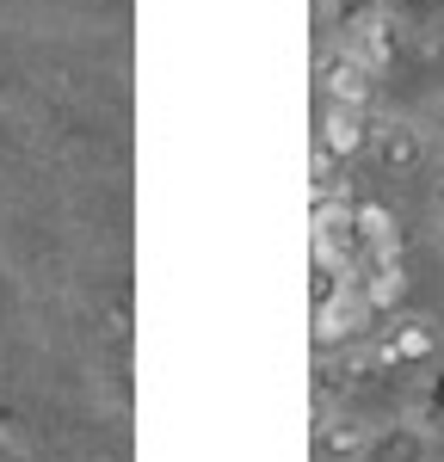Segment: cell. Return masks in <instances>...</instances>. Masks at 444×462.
I'll list each match as a JSON object with an SVG mask.
<instances>
[{
  "label": "cell",
  "mask_w": 444,
  "mask_h": 462,
  "mask_svg": "<svg viewBox=\"0 0 444 462\" xmlns=\"http://www.w3.org/2000/svg\"><path fill=\"white\" fill-rule=\"evenodd\" d=\"M420 154H426V130H420V124H407V117H389V124L376 130V161H383L389 173H407V167H420Z\"/></svg>",
  "instance_id": "cell-1"
},
{
  "label": "cell",
  "mask_w": 444,
  "mask_h": 462,
  "mask_svg": "<svg viewBox=\"0 0 444 462\" xmlns=\"http://www.w3.org/2000/svg\"><path fill=\"white\" fill-rule=\"evenodd\" d=\"M432 352H439V327L420 320V315H402L389 327V339H383V357L389 364H426Z\"/></svg>",
  "instance_id": "cell-2"
},
{
  "label": "cell",
  "mask_w": 444,
  "mask_h": 462,
  "mask_svg": "<svg viewBox=\"0 0 444 462\" xmlns=\"http://www.w3.org/2000/svg\"><path fill=\"white\" fill-rule=\"evenodd\" d=\"M358 43H365V62H370V69H383V62L395 56V25H389L383 13H370L365 25H358Z\"/></svg>",
  "instance_id": "cell-3"
},
{
  "label": "cell",
  "mask_w": 444,
  "mask_h": 462,
  "mask_svg": "<svg viewBox=\"0 0 444 462\" xmlns=\"http://www.w3.org/2000/svg\"><path fill=\"white\" fill-rule=\"evenodd\" d=\"M333 93H339V106H365L370 93V62H333Z\"/></svg>",
  "instance_id": "cell-4"
},
{
  "label": "cell",
  "mask_w": 444,
  "mask_h": 462,
  "mask_svg": "<svg viewBox=\"0 0 444 462\" xmlns=\"http://www.w3.org/2000/svg\"><path fill=\"white\" fill-rule=\"evenodd\" d=\"M328 143L333 148H365V117H358V106H339L328 117Z\"/></svg>",
  "instance_id": "cell-5"
},
{
  "label": "cell",
  "mask_w": 444,
  "mask_h": 462,
  "mask_svg": "<svg viewBox=\"0 0 444 462\" xmlns=\"http://www.w3.org/2000/svg\"><path fill=\"white\" fill-rule=\"evenodd\" d=\"M376 302H395V272H376V290H370Z\"/></svg>",
  "instance_id": "cell-6"
},
{
  "label": "cell",
  "mask_w": 444,
  "mask_h": 462,
  "mask_svg": "<svg viewBox=\"0 0 444 462\" xmlns=\"http://www.w3.org/2000/svg\"><path fill=\"white\" fill-rule=\"evenodd\" d=\"M358 444H365V431L352 426V431H333V450H358Z\"/></svg>",
  "instance_id": "cell-7"
},
{
  "label": "cell",
  "mask_w": 444,
  "mask_h": 462,
  "mask_svg": "<svg viewBox=\"0 0 444 462\" xmlns=\"http://www.w3.org/2000/svg\"><path fill=\"white\" fill-rule=\"evenodd\" d=\"M432 136H439V143H444V93H439V99H432Z\"/></svg>",
  "instance_id": "cell-8"
},
{
  "label": "cell",
  "mask_w": 444,
  "mask_h": 462,
  "mask_svg": "<svg viewBox=\"0 0 444 462\" xmlns=\"http://www.w3.org/2000/svg\"><path fill=\"white\" fill-rule=\"evenodd\" d=\"M432 407H439V413H444V370H439V376H432Z\"/></svg>",
  "instance_id": "cell-9"
},
{
  "label": "cell",
  "mask_w": 444,
  "mask_h": 462,
  "mask_svg": "<svg viewBox=\"0 0 444 462\" xmlns=\"http://www.w3.org/2000/svg\"><path fill=\"white\" fill-rule=\"evenodd\" d=\"M439 247H444V179H439Z\"/></svg>",
  "instance_id": "cell-10"
},
{
  "label": "cell",
  "mask_w": 444,
  "mask_h": 462,
  "mask_svg": "<svg viewBox=\"0 0 444 462\" xmlns=\"http://www.w3.org/2000/svg\"><path fill=\"white\" fill-rule=\"evenodd\" d=\"M439 50H444V19H439Z\"/></svg>",
  "instance_id": "cell-11"
}]
</instances>
